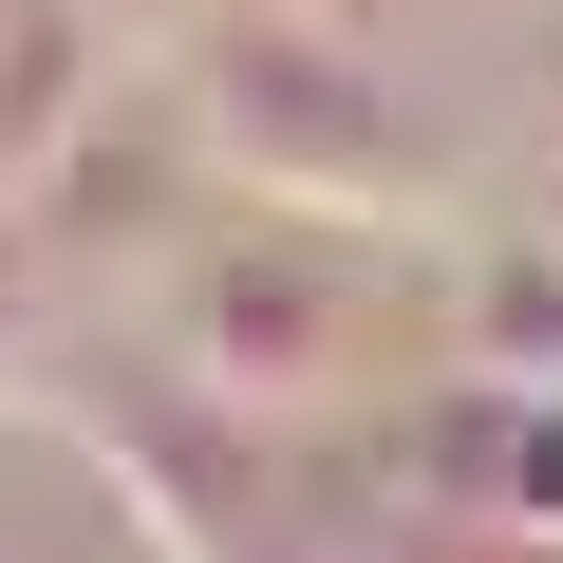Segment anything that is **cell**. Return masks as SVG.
I'll return each instance as SVG.
<instances>
[{"instance_id": "cell-1", "label": "cell", "mask_w": 563, "mask_h": 563, "mask_svg": "<svg viewBox=\"0 0 563 563\" xmlns=\"http://www.w3.org/2000/svg\"><path fill=\"white\" fill-rule=\"evenodd\" d=\"M113 339L225 413H395L451 376V244L339 207H225Z\"/></svg>"}, {"instance_id": "cell-2", "label": "cell", "mask_w": 563, "mask_h": 563, "mask_svg": "<svg viewBox=\"0 0 563 563\" xmlns=\"http://www.w3.org/2000/svg\"><path fill=\"white\" fill-rule=\"evenodd\" d=\"M57 413L113 470V507L151 526V563H376L413 526L376 413H225L169 357H132V339H95L57 376Z\"/></svg>"}, {"instance_id": "cell-3", "label": "cell", "mask_w": 563, "mask_h": 563, "mask_svg": "<svg viewBox=\"0 0 563 563\" xmlns=\"http://www.w3.org/2000/svg\"><path fill=\"white\" fill-rule=\"evenodd\" d=\"M188 113H207V151H225V188L244 207H339V225H413V244H451V188H470V151H451V113L413 95V76H376V38H339V20H207L188 57Z\"/></svg>"}, {"instance_id": "cell-4", "label": "cell", "mask_w": 563, "mask_h": 563, "mask_svg": "<svg viewBox=\"0 0 563 563\" xmlns=\"http://www.w3.org/2000/svg\"><path fill=\"white\" fill-rule=\"evenodd\" d=\"M244 188H225V151H207V113H188V76H132L38 188H20V225H38V263H57V301L113 339L132 301H151V282L225 225Z\"/></svg>"}, {"instance_id": "cell-5", "label": "cell", "mask_w": 563, "mask_h": 563, "mask_svg": "<svg viewBox=\"0 0 563 563\" xmlns=\"http://www.w3.org/2000/svg\"><path fill=\"white\" fill-rule=\"evenodd\" d=\"M395 432V488L432 526H507V544H563V376H432L376 413Z\"/></svg>"}, {"instance_id": "cell-6", "label": "cell", "mask_w": 563, "mask_h": 563, "mask_svg": "<svg viewBox=\"0 0 563 563\" xmlns=\"http://www.w3.org/2000/svg\"><path fill=\"white\" fill-rule=\"evenodd\" d=\"M132 76H151V57L95 20V0H0V207H20V188L132 95Z\"/></svg>"}, {"instance_id": "cell-7", "label": "cell", "mask_w": 563, "mask_h": 563, "mask_svg": "<svg viewBox=\"0 0 563 563\" xmlns=\"http://www.w3.org/2000/svg\"><path fill=\"white\" fill-rule=\"evenodd\" d=\"M451 376H563V225H451Z\"/></svg>"}, {"instance_id": "cell-8", "label": "cell", "mask_w": 563, "mask_h": 563, "mask_svg": "<svg viewBox=\"0 0 563 563\" xmlns=\"http://www.w3.org/2000/svg\"><path fill=\"white\" fill-rule=\"evenodd\" d=\"M76 357H95V320L57 301V263H38V225L0 207V395H38V413H57V376H76Z\"/></svg>"}, {"instance_id": "cell-9", "label": "cell", "mask_w": 563, "mask_h": 563, "mask_svg": "<svg viewBox=\"0 0 563 563\" xmlns=\"http://www.w3.org/2000/svg\"><path fill=\"white\" fill-rule=\"evenodd\" d=\"M95 20H113V38H132V57H151V76H169V57H188V38H207V20H244V0H95Z\"/></svg>"}, {"instance_id": "cell-10", "label": "cell", "mask_w": 563, "mask_h": 563, "mask_svg": "<svg viewBox=\"0 0 563 563\" xmlns=\"http://www.w3.org/2000/svg\"><path fill=\"white\" fill-rule=\"evenodd\" d=\"M376 563H563V544H507V526H432V507H413Z\"/></svg>"}, {"instance_id": "cell-11", "label": "cell", "mask_w": 563, "mask_h": 563, "mask_svg": "<svg viewBox=\"0 0 563 563\" xmlns=\"http://www.w3.org/2000/svg\"><path fill=\"white\" fill-rule=\"evenodd\" d=\"M263 20H339V38H376V20H432V0H263Z\"/></svg>"}]
</instances>
